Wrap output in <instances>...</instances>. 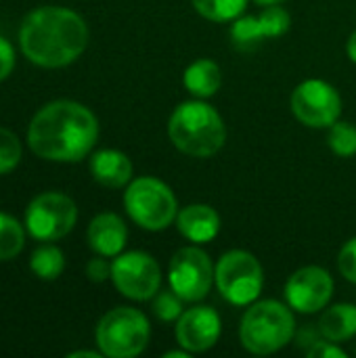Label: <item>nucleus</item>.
<instances>
[{
    "mask_svg": "<svg viewBox=\"0 0 356 358\" xmlns=\"http://www.w3.org/2000/svg\"><path fill=\"white\" fill-rule=\"evenodd\" d=\"M99 138V122L94 113L76 101H52L44 105L27 128L29 149L48 162H80Z\"/></svg>",
    "mask_w": 356,
    "mask_h": 358,
    "instance_id": "nucleus-1",
    "label": "nucleus"
},
{
    "mask_svg": "<svg viewBox=\"0 0 356 358\" xmlns=\"http://www.w3.org/2000/svg\"><path fill=\"white\" fill-rule=\"evenodd\" d=\"M21 52L36 65L57 69L73 63L88 46L86 21L61 6L34 8L19 29Z\"/></svg>",
    "mask_w": 356,
    "mask_h": 358,
    "instance_id": "nucleus-2",
    "label": "nucleus"
},
{
    "mask_svg": "<svg viewBox=\"0 0 356 358\" xmlns=\"http://www.w3.org/2000/svg\"><path fill=\"white\" fill-rule=\"evenodd\" d=\"M168 136L172 145L191 157L216 155L225 141L227 128L220 113L204 99L180 103L168 120Z\"/></svg>",
    "mask_w": 356,
    "mask_h": 358,
    "instance_id": "nucleus-3",
    "label": "nucleus"
},
{
    "mask_svg": "<svg viewBox=\"0 0 356 358\" xmlns=\"http://www.w3.org/2000/svg\"><path fill=\"white\" fill-rule=\"evenodd\" d=\"M296 336V319L287 304L277 300H262L250 304L241 319L239 338L252 355H275L285 348Z\"/></svg>",
    "mask_w": 356,
    "mask_h": 358,
    "instance_id": "nucleus-4",
    "label": "nucleus"
},
{
    "mask_svg": "<svg viewBox=\"0 0 356 358\" xmlns=\"http://www.w3.org/2000/svg\"><path fill=\"white\" fill-rule=\"evenodd\" d=\"M94 338L103 357L134 358L145 352L151 338V325L138 308L118 306L101 317Z\"/></svg>",
    "mask_w": 356,
    "mask_h": 358,
    "instance_id": "nucleus-5",
    "label": "nucleus"
},
{
    "mask_svg": "<svg viewBox=\"0 0 356 358\" xmlns=\"http://www.w3.org/2000/svg\"><path fill=\"white\" fill-rule=\"evenodd\" d=\"M124 208L132 222L153 233L168 229L178 214V203L172 189L153 176H141L128 182L124 193Z\"/></svg>",
    "mask_w": 356,
    "mask_h": 358,
    "instance_id": "nucleus-6",
    "label": "nucleus"
},
{
    "mask_svg": "<svg viewBox=\"0 0 356 358\" xmlns=\"http://www.w3.org/2000/svg\"><path fill=\"white\" fill-rule=\"evenodd\" d=\"M214 283L220 296L233 306H250L264 287V273L258 258L245 250L222 254L214 266Z\"/></svg>",
    "mask_w": 356,
    "mask_h": 358,
    "instance_id": "nucleus-7",
    "label": "nucleus"
},
{
    "mask_svg": "<svg viewBox=\"0 0 356 358\" xmlns=\"http://www.w3.org/2000/svg\"><path fill=\"white\" fill-rule=\"evenodd\" d=\"M78 220V208L71 197L48 191L31 199L25 210V229L38 241H57L65 237Z\"/></svg>",
    "mask_w": 356,
    "mask_h": 358,
    "instance_id": "nucleus-8",
    "label": "nucleus"
},
{
    "mask_svg": "<svg viewBox=\"0 0 356 358\" xmlns=\"http://www.w3.org/2000/svg\"><path fill=\"white\" fill-rule=\"evenodd\" d=\"M111 281L115 289L136 302L153 300L162 285V271L147 252L118 254L111 262Z\"/></svg>",
    "mask_w": 356,
    "mask_h": 358,
    "instance_id": "nucleus-9",
    "label": "nucleus"
},
{
    "mask_svg": "<svg viewBox=\"0 0 356 358\" xmlns=\"http://www.w3.org/2000/svg\"><path fill=\"white\" fill-rule=\"evenodd\" d=\"M168 283L185 302L204 300L214 285V264L210 256L197 245L178 250L168 266Z\"/></svg>",
    "mask_w": 356,
    "mask_h": 358,
    "instance_id": "nucleus-10",
    "label": "nucleus"
},
{
    "mask_svg": "<svg viewBox=\"0 0 356 358\" xmlns=\"http://www.w3.org/2000/svg\"><path fill=\"white\" fill-rule=\"evenodd\" d=\"M292 111L304 126L329 128L340 120L342 99L329 82L311 78L294 88Z\"/></svg>",
    "mask_w": 356,
    "mask_h": 358,
    "instance_id": "nucleus-11",
    "label": "nucleus"
},
{
    "mask_svg": "<svg viewBox=\"0 0 356 358\" xmlns=\"http://www.w3.org/2000/svg\"><path fill=\"white\" fill-rule=\"evenodd\" d=\"M334 296V279L321 266L298 268L285 283L287 306L302 313L315 315L329 304Z\"/></svg>",
    "mask_w": 356,
    "mask_h": 358,
    "instance_id": "nucleus-12",
    "label": "nucleus"
},
{
    "mask_svg": "<svg viewBox=\"0 0 356 358\" xmlns=\"http://www.w3.org/2000/svg\"><path fill=\"white\" fill-rule=\"evenodd\" d=\"M222 334L220 315L212 306H195L176 321V342L191 355L208 352L216 346Z\"/></svg>",
    "mask_w": 356,
    "mask_h": 358,
    "instance_id": "nucleus-13",
    "label": "nucleus"
},
{
    "mask_svg": "<svg viewBox=\"0 0 356 358\" xmlns=\"http://www.w3.org/2000/svg\"><path fill=\"white\" fill-rule=\"evenodd\" d=\"M290 13L279 4L266 6L260 15L237 17L231 25V40L239 48L254 46L264 38H279L290 29Z\"/></svg>",
    "mask_w": 356,
    "mask_h": 358,
    "instance_id": "nucleus-14",
    "label": "nucleus"
},
{
    "mask_svg": "<svg viewBox=\"0 0 356 358\" xmlns=\"http://www.w3.org/2000/svg\"><path fill=\"white\" fill-rule=\"evenodd\" d=\"M86 239H88L90 250L97 256L115 258L126 248L128 229H126V222L118 214L103 212V214H99V216H94L90 220Z\"/></svg>",
    "mask_w": 356,
    "mask_h": 358,
    "instance_id": "nucleus-15",
    "label": "nucleus"
},
{
    "mask_svg": "<svg viewBox=\"0 0 356 358\" xmlns=\"http://www.w3.org/2000/svg\"><path fill=\"white\" fill-rule=\"evenodd\" d=\"M220 224L222 222L218 212L206 203H191L176 214L178 233L185 239L193 241L195 245L214 241L216 235L220 233Z\"/></svg>",
    "mask_w": 356,
    "mask_h": 358,
    "instance_id": "nucleus-16",
    "label": "nucleus"
},
{
    "mask_svg": "<svg viewBox=\"0 0 356 358\" xmlns=\"http://www.w3.org/2000/svg\"><path fill=\"white\" fill-rule=\"evenodd\" d=\"M92 178L109 189H122L132 180V162L118 149H101L90 157Z\"/></svg>",
    "mask_w": 356,
    "mask_h": 358,
    "instance_id": "nucleus-17",
    "label": "nucleus"
},
{
    "mask_svg": "<svg viewBox=\"0 0 356 358\" xmlns=\"http://www.w3.org/2000/svg\"><path fill=\"white\" fill-rule=\"evenodd\" d=\"M183 84L195 99H210L220 90L222 84L220 65L212 59H197L185 69Z\"/></svg>",
    "mask_w": 356,
    "mask_h": 358,
    "instance_id": "nucleus-18",
    "label": "nucleus"
},
{
    "mask_svg": "<svg viewBox=\"0 0 356 358\" xmlns=\"http://www.w3.org/2000/svg\"><path fill=\"white\" fill-rule=\"evenodd\" d=\"M321 338L342 344L356 336V306L355 304H334L329 306L319 321Z\"/></svg>",
    "mask_w": 356,
    "mask_h": 358,
    "instance_id": "nucleus-19",
    "label": "nucleus"
},
{
    "mask_svg": "<svg viewBox=\"0 0 356 358\" xmlns=\"http://www.w3.org/2000/svg\"><path fill=\"white\" fill-rule=\"evenodd\" d=\"M29 266H31V273L38 277V279H44V281H55L63 268H65V256L59 248L55 245H40L31 258H29Z\"/></svg>",
    "mask_w": 356,
    "mask_h": 358,
    "instance_id": "nucleus-20",
    "label": "nucleus"
},
{
    "mask_svg": "<svg viewBox=\"0 0 356 358\" xmlns=\"http://www.w3.org/2000/svg\"><path fill=\"white\" fill-rule=\"evenodd\" d=\"M23 245H25L23 224L17 218L0 212V262L17 258Z\"/></svg>",
    "mask_w": 356,
    "mask_h": 358,
    "instance_id": "nucleus-21",
    "label": "nucleus"
},
{
    "mask_svg": "<svg viewBox=\"0 0 356 358\" xmlns=\"http://www.w3.org/2000/svg\"><path fill=\"white\" fill-rule=\"evenodd\" d=\"M191 2L204 19L216 23L235 21L248 8V0H191Z\"/></svg>",
    "mask_w": 356,
    "mask_h": 358,
    "instance_id": "nucleus-22",
    "label": "nucleus"
},
{
    "mask_svg": "<svg viewBox=\"0 0 356 358\" xmlns=\"http://www.w3.org/2000/svg\"><path fill=\"white\" fill-rule=\"evenodd\" d=\"M329 149L338 157H353L356 155V126L350 122H336L329 126L327 134Z\"/></svg>",
    "mask_w": 356,
    "mask_h": 358,
    "instance_id": "nucleus-23",
    "label": "nucleus"
},
{
    "mask_svg": "<svg viewBox=\"0 0 356 358\" xmlns=\"http://www.w3.org/2000/svg\"><path fill=\"white\" fill-rule=\"evenodd\" d=\"M183 304H185V300H183L172 287H168V289H164V292H157V294L153 296V313H155V317H157L159 321H164V323H174V321H178L180 315L185 313Z\"/></svg>",
    "mask_w": 356,
    "mask_h": 358,
    "instance_id": "nucleus-24",
    "label": "nucleus"
},
{
    "mask_svg": "<svg viewBox=\"0 0 356 358\" xmlns=\"http://www.w3.org/2000/svg\"><path fill=\"white\" fill-rule=\"evenodd\" d=\"M21 153L23 149L17 134L6 128H0V174L10 172L19 164Z\"/></svg>",
    "mask_w": 356,
    "mask_h": 358,
    "instance_id": "nucleus-25",
    "label": "nucleus"
},
{
    "mask_svg": "<svg viewBox=\"0 0 356 358\" xmlns=\"http://www.w3.org/2000/svg\"><path fill=\"white\" fill-rule=\"evenodd\" d=\"M338 271L340 275L355 283L356 285V237L350 239L342 250H340V256H338Z\"/></svg>",
    "mask_w": 356,
    "mask_h": 358,
    "instance_id": "nucleus-26",
    "label": "nucleus"
},
{
    "mask_svg": "<svg viewBox=\"0 0 356 358\" xmlns=\"http://www.w3.org/2000/svg\"><path fill=\"white\" fill-rule=\"evenodd\" d=\"M306 355L308 358H346L348 355L336 344V342H329V340H325V342H321V340H317L308 350H306Z\"/></svg>",
    "mask_w": 356,
    "mask_h": 358,
    "instance_id": "nucleus-27",
    "label": "nucleus"
},
{
    "mask_svg": "<svg viewBox=\"0 0 356 358\" xmlns=\"http://www.w3.org/2000/svg\"><path fill=\"white\" fill-rule=\"evenodd\" d=\"M86 277L94 283H103V281L111 279V264L105 260V256L92 258L86 264Z\"/></svg>",
    "mask_w": 356,
    "mask_h": 358,
    "instance_id": "nucleus-28",
    "label": "nucleus"
},
{
    "mask_svg": "<svg viewBox=\"0 0 356 358\" xmlns=\"http://www.w3.org/2000/svg\"><path fill=\"white\" fill-rule=\"evenodd\" d=\"M13 67H15V48L6 38L0 36V82L10 76Z\"/></svg>",
    "mask_w": 356,
    "mask_h": 358,
    "instance_id": "nucleus-29",
    "label": "nucleus"
},
{
    "mask_svg": "<svg viewBox=\"0 0 356 358\" xmlns=\"http://www.w3.org/2000/svg\"><path fill=\"white\" fill-rule=\"evenodd\" d=\"M317 340H319V338H317L311 329H304V331H300V334H298V346H304L306 350H308Z\"/></svg>",
    "mask_w": 356,
    "mask_h": 358,
    "instance_id": "nucleus-30",
    "label": "nucleus"
},
{
    "mask_svg": "<svg viewBox=\"0 0 356 358\" xmlns=\"http://www.w3.org/2000/svg\"><path fill=\"white\" fill-rule=\"evenodd\" d=\"M346 52H348V59L356 63V29L350 34V38L346 42Z\"/></svg>",
    "mask_w": 356,
    "mask_h": 358,
    "instance_id": "nucleus-31",
    "label": "nucleus"
},
{
    "mask_svg": "<svg viewBox=\"0 0 356 358\" xmlns=\"http://www.w3.org/2000/svg\"><path fill=\"white\" fill-rule=\"evenodd\" d=\"M80 357H86V358H101L103 357V352L99 350V352H92V350H76V352H69L67 358H80Z\"/></svg>",
    "mask_w": 356,
    "mask_h": 358,
    "instance_id": "nucleus-32",
    "label": "nucleus"
},
{
    "mask_svg": "<svg viewBox=\"0 0 356 358\" xmlns=\"http://www.w3.org/2000/svg\"><path fill=\"white\" fill-rule=\"evenodd\" d=\"M191 352H187L185 348H180V350H172V352H166L164 358H189Z\"/></svg>",
    "mask_w": 356,
    "mask_h": 358,
    "instance_id": "nucleus-33",
    "label": "nucleus"
},
{
    "mask_svg": "<svg viewBox=\"0 0 356 358\" xmlns=\"http://www.w3.org/2000/svg\"><path fill=\"white\" fill-rule=\"evenodd\" d=\"M254 2H258L260 6H275V4H281L283 0H254Z\"/></svg>",
    "mask_w": 356,
    "mask_h": 358,
    "instance_id": "nucleus-34",
    "label": "nucleus"
}]
</instances>
